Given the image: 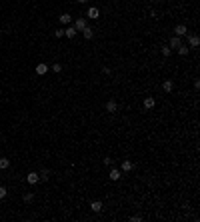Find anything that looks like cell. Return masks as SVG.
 <instances>
[{
	"label": "cell",
	"mask_w": 200,
	"mask_h": 222,
	"mask_svg": "<svg viewBox=\"0 0 200 222\" xmlns=\"http://www.w3.org/2000/svg\"><path fill=\"white\" fill-rule=\"evenodd\" d=\"M184 34H188V28H186L184 24H178V26H174V36H184Z\"/></svg>",
	"instance_id": "obj_1"
},
{
	"label": "cell",
	"mask_w": 200,
	"mask_h": 222,
	"mask_svg": "<svg viewBox=\"0 0 200 222\" xmlns=\"http://www.w3.org/2000/svg\"><path fill=\"white\" fill-rule=\"evenodd\" d=\"M26 180H28V184H38V182H40V176H38V172H28Z\"/></svg>",
	"instance_id": "obj_2"
},
{
	"label": "cell",
	"mask_w": 200,
	"mask_h": 222,
	"mask_svg": "<svg viewBox=\"0 0 200 222\" xmlns=\"http://www.w3.org/2000/svg\"><path fill=\"white\" fill-rule=\"evenodd\" d=\"M72 26H74L76 30H84V28L88 26V24H86V18H76V22L72 24Z\"/></svg>",
	"instance_id": "obj_3"
},
{
	"label": "cell",
	"mask_w": 200,
	"mask_h": 222,
	"mask_svg": "<svg viewBox=\"0 0 200 222\" xmlns=\"http://www.w3.org/2000/svg\"><path fill=\"white\" fill-rule=\"evenodd\" d=\"M134 168V164L130 160H122V164H120V172H130V170Z\"/></svg>",
	"instance_id": "obj_4"
},
{
	"label": "cell",
	"mask_w": 200,
	"mask_h": 222,
	"mask_svg": "<svg viewBox=\"0 0 200 222\" xmlns=\"http://www.w3.org/2000/svg\"><path fill=\"white\" fill-rule=\"evenodd\" d=\"M98 14H100V12H98V8H94V6H90V8L86 10V16H88V18H92V20H96V18H98Z\"/></svg>",
	"instance_id": "obj_5"
},
{
	"label": "cell",
	"mask_w": 200,
	"mask_h": 222,
	"mask_svg": "<svg viewBox=\"0 0 200 222\" xmlns=\"http://www.w3.org/2000/svg\"><path fill=\"white\" fill-rule=\"evenodd\" d=\"M116 110H118V104H116V102H114V100H108V102H106V112L114 114V112H116Z\"/></svg>",
	"instance_id": "obj_6"
},
{
	"label": "cell",
	"mask_w": 200,
	"mask_h": 222,
	"mask_svg": "<svg viewBox=\"0 0 200 222\" xmlns=\"http://www.w3.org/2000/svg\"><path fill=\"white\" fill-rule=\"evenodd\" d=\"M120 176H122V174H120V170H116V168H112V170H110V174H108V178H110L112 182L120 180Z\"/></svg>",
	"instance_id": "obj_7"
},
{
	"label": "cell",
	"mask_w": 200,
	"mask_h": 222,
	"mask_svg": "<svg viewBox=\"0 0 200 222\" xmlns=\"http://www.w3.org/2000/svg\"><path fill=\"white\" fill-rule=\"evenodd\" d=\"M154 104H156V100L152 96H148V98H144V108L146 110H150V108H154Z\"/></svg>",
	"instance_id": "obj_8"
},
{
	"label": "cell",
	"mask_w": 200,
	"mask_h": 222,
	"mask_svg": "<svg viewBox=\"0 0 200 222\" xmlns=\"http://www.w3.org/2000/svg\"><path fill=\"white\" fill-rule=\"evenodd\" d=\"M188 44L192 46V48H196V46L200 44V38L196 36V34H192V36H188Z\"/></svg>",
	"instance_id": "obj_9"
},
{
	"label": "cell",
	"mask_w": 200,
	"mask_h": 222,
	"mask_svg": "<svg viewBox=\"0 0 200 222\" xmlns=\"http://www.w3.org/2000/svg\"><path fill=\"white\" fill-rule=\"evenodd\" d=\"M180 44H182L180 36H172V38H170V48H178Z\"/></svg>",
	"instance_id": "obj_10"
},
{
	"label": "cell",
	"mask_w": 200,
	"mask_h": 222,
	"mask_svg": "<svg viewBox=\"0 0 200 222\" xmlns=\"http://www.w3.org/2000/svg\"><path fill=\"white\" fill-rule=\"evenodd\" d=\"M38 176H40V180H44V182H46V180L50 178V170H48V168H42L40 172H38Z\"/></svg>",
	"instance_id": "obj_11"
},
{
	"label": "cell",
	"mask_w": 200,
	"mask_h": 222,
	"mask_svg": "<svg viewBox=\"0 0 200 222\" xmlns=\"http://www.w3.org/2000/svg\"><path fill=\"white\" fill-rule=\"evenodd\" d=\"M162 88H164V92H172L174 82H172V80H164V82H162Z\"/></svg>",
	"instance_id": "obj_12"
},
{
	"label": "cell",
	"mask_w": 200,
	"mask_h": 222,
	"mask_svg": "<svg viewBox=\"0 0 200 222\" xmlns=\"http://www.w3.org/2000/svg\"><path fill=\"white\" fill-rule=\"evenodd\" d=\"M46 72H48V64H38L36 66V74H46Z\"/></svg>",
	"instance_id": "obj_13"
},
{
	"label": "cell",
	"mask_w": 200,
	"mask_h": 222,
	"mask_svg": "<svg viewBox=\"0 0 200 222\" xmlns=\"http://www.w3.org/2000/svg\"><path fill=\"white\" fill-rule=\"evenodd\" d=\"M64 36H68V38H74V36H76V28L72 26V24H70V26H68L66 30H64Z\"/></svg>",
	"instance_id": "obj_14"
},
{
	"label": "cell",
	"mask_w": 200,
	"mask_h": 222,
	"mask_svg": "<svg viewBox=\"0 0 200 222\" xmlns=\"http://www.w3.org/2000/svg\"><path fill=\"white\" fill-rule=\"evenodd\" d=\"M90 208H92V212H100L102 210V202L100 200H94V202L90 204Z\"/></svg>",
	"instance_id": "obj_15"
},
{
	"label": "cell",
	"mask_w": 200,
	"mask_h": 222,
	"mask_svg": "<svg viewBox=\"0 0 200 222\" xmlns=\"http://www.w3.org/2000/svg\"><path fill=\"white\" fill-rule=\"evenodd\" d=\"M82 34H84V38H88V40H90V38L94 36V30H92L90 26H86V28H84V30H82Z\"/></svg>",
	"instance_id": "obj_16"
},
{
	"label": "cell",
	"mask_w": 200,
	"mask_h": 222,
	"mask_svg": "<svg viewBox=\"0 0 200 222\" xmlns=\"http://www.w3.org/2000/svg\"><path fill=\"white\" fill-rule=\"evenodd\" d=\"M60 22L62 24H72V16L70 14H62L60 16Z\"/></svg>",
	"instance_id": "obj_17"
},
{
	"label": "cell",
	"mask_w": 200,
	"mask_h": 222,
	"mask_svg": "<svg viewBox=\"0 0 200 222\" xmlns=\"http://www.w3.org/2000/svg\"><path fill=\"white\" fill-rule=\"evenodd\" d=\"M188 46H184V44H180V46H178V54H180V56H186V54H188Z\"/></svg>",
	"instance_id": "obj_18"
},
{
	"label": "cell",
	"mask_w": 200,
	"mask_h": 222,
	"mask_svg": "<svg viewBox=\"0 0 200 222\" xmlns=\"http://www.w3.org/2000/svg\"><path fill=\"white\" fill-rule=\"evenodd\" d=\"M10 166V160L8 158H0V170H6Z\"/></svg>",
	"instance_id": "obj_19"
},
{
	"label": "cell",
	"mask_w": 200,
	"mask_h": 222,
	"mask_svg": "<svg viewBox=\"0 0 200 222\" xmlns=\"http://www.w3.org/2000/svg\"><path fill=\"white\" fill-rule=\"evenodd\" d=\"M22 200H24V202H32V200H34V194H32V192H26V194L22 196Z\"/></svg>",
	"instance_id": "obj_20"
},
{
	"label": "cell",
	"mask_w": 200,
	"mask_h": 222,
	"mask_svg": "<svg viewBox=\"0 0 200 222\" xmlns=\"http://www.w3.org/2000/svg\"><path fill=\"white\" fill-rule=\"evenodd\" d=\"M6 194H8V190L4 188V186H0V200H2V198H6Z\"/></svg>",
	"instance_id": "obj_21"
},
{
	"label": "cell",
	"mask_w": 200,
	"mask_h": 222,
	"mask_svg": "<svg viewBox=\"0 0 200 222\" xmlns=\"http://www.w3.org/2000/svg\"><path fill=\"white\" fill-rule=\"evenodd\" d=\"M170 52H172L170 46H162V54H164V56H170Z\"/></svg>",
	"instance_id": "obj_22"
},
{
	"label": "cell",
	"mask_w": 200,
	"mask_h": 222,
	"mask_svg": "<svg viewBox=\"0 0 200 222\" xmlns=\"http://www.w3.org/2000/svg\"><path fill=\"white\" fill-rule=\"evenodd\" d=\"M54 36H56V38H62V36H64V30H62V28H58V30L54 32Z\"/></svg>",
	"instance_id": "obj_23"
},
{
	"label": "cell",
	"mask_w": 200,
	"mask_h": 222,
	"mask_svg": "<svg viewBox=\"0 0 200 222\" xmlns=\"http://www.w3.org/2000/svg\"><path fill=\"white\" fill-rule=\"evenodd\" d=\"M52 70L54 72H60L62 70V64H52Z\"/></svg>",
	"instance_id": "obj_24"
},
{
	"label": "cell",
	"mask_w": 200,
	"mask_h": 222,
	"mask_svg": "<svg viewBox=\"0 0 200 222\" xmlns=\"http://www.w3.org/2000/svg\"><path fill=\"white\" fill-rule=\"evenodd\" d=\"M112 162H114L112 158H104V164H106V166H112Z\"/></svg>",
	"instance_id": "obj_25"
},
{
	"label": "cell",
	"mask_w": 200,
	"mask_h": 222,
	"mask_svg": "<svg viewBox=\"0 0 200 222\" xmlns=\"http://www.w3.org/2000/svg\"><path fill=\"white\" fill-rule=\"evenodd\" d=\"M76 2H80V4H84V2H86V0H76Z\"/></svg>",
	"instance_id": "obj_26"
}]
</instances>
